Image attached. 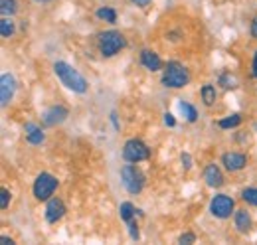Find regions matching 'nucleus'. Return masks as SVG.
Segmentation results:
<instances>
[{
    "mask_svg": "<svg viewBox=\"0 0 257 245\" xmlns=\"http://www.w3.org/2000/svg\"><path fill=\"white\" fill-rule=\"evenodd\" d=\"M54 71H56V75L60 77V81L64 83L67 89H71L73 93L87 91V81H85V77H83L77 69H73L69 63H65V61H56V63H54Z\"/></svg>",
    "mask_w": 257,
    "mask_h": 245,
    "instance_id": "1",
    "label": "nucleus"
},
{
    "mask_svg": "<svg viewBox=\"0 0 257 245\" xmlns=\"http://www.w3.org/2000/svg\"><path fill=\"white\" fill-rule=\"evenodd\" d=\"M190 83V73L188 69L178 63V61H168L164 71H162V85L170 89H180Z\"/></svg>",
    "mask_w": 257,
    "mask_h": 245,
    "instance_id": "2",
    "label": "nucleus"
},
{
    "mask_svg": "<svg viewBox=\"0 0 257 245\" xmlns=\"http://www.w3.org/2000/svg\"><path fill=\"white\" fill-rule=\"evenodd\" d=\"M125 46H127V40H125V36L121 32L109 30V32H103L99 36V52H101L103 58L117 56Z\"/></svg>",
    "mask_w": 257,
    "mask_h": 245,
    "instance_id": "3",
    "label": "nucleus"
},
{
    "mask_svg": "<svg viewBox=\"0 0 257 245\" xmlns=\"http://www.w3.org/2000/svg\"><path fill=\"white\" fill-rule=\"evenodd\" d=\"M121 180H123V186L127 188L128 194H139L145 188V174L133 162L125 164L121 168Z\"/></svg>",
    "mask_w": 257,
    "mask_h": 245,
    "instance_id": "4",
    "label": "nucleus"
},
{
    "mask_svg": "<svg viewBox=\"0 0 257 245\" xmlns=\"http://www.w3.org/2000/svg\"><path fill=\"white\" fill-rule=\"evenodd\" d=\"M56 188H58V178L48 174V172H42L34 182V196H36V200L46 202L54 196Z\"/></svg>",
    "mask_w": 257,
    "mask_h": 245,
    "instance_id": "5",
    "label": "nucleus"
},
{
    "mask_svg": "<svg viewBox=\"0 0 257 245\" xmlns=\"http://www.w3.org/2000/svg\"><path fill=\"white\" fill-rule=\"evenodd\" d=\"M149 156H151L149 147H147L143 141H139V139H131V141L125 143V147H123V158H125L127 162L137 164V162L147 160Z\"/></svg>",
    "mask_w": 257,
    "mask_h": 245,
    "instance_id": "6",
    "label": "nucleus"
},
{
    "mask_svg": "<svg viewBox=\"0 0 257 245\" xmlns=\"http://www.w3.org/2000/svg\"><path fill=\"white\" fill-rule=\"evenodd\" d=\"M233 210H235V204H233V200H231L229 196H225V194L214 196L212 202H210V212H212V215H216V217H220V219L229 217V215L233 214Z\"/></svg>",
    "mask_w": 257,
    "mask_h": 245,
    "instance_id": "7",
    "label": "nucleus"
},
{
    "mask_svg": "<svg viewBox=\"0 0 257 245\" xmlns=\"http://www.w3.org/2000/svg\"><path fill=\"white\" fill-rule=\"evenodd\" d=\"M67 115H69V111L64 105H56V107H50L42 115V122H44V127H56V125H62L67 119Z\"/></svg>",
    "mask_w": 257,
    "mask_h": 245,
    "instance_id": "8",
    "label": "nucleus"
},
{
    "mask_svg": "<svg viewBox=\"0 0 257 245\" xmlns=\"http://www.w3.org/2000/svg\"><path fill=\"white\" fill-rule=\"evenodd\" d=\"M14 91H16V81H14V77H12L10 73H4L2 79H0V103H2V107H6V105L12 101Z\"/></svg>",
    "mask_w": 257,
    "mask_h": 245,
    "instance_id": "9",
    "label": "nucleus"
},
{
    "mask_svg": "<svg viewBox=\"0 0 257 245\" xmlns=\"http://www.w3.org/2000/svg\"><path fill=\"white\" fill-rule=\"evenodd\" d=\"M222 164H224L225 170L237 172V170H243V168H245L247 158H245V154H241V153H225L224 156H222Z\"/></svg>",
    "mask_w": 257,
    "mask_h": 245,
    "instance_id": "10",
    "label": "nucleus"
},
{
    "mask_svg": "<svg viewBox=\"0 0 257 245\" xmlns=\"http://www.w3.org/2000/svg\"><path fill=\"white\" fill-rule=\"evenodd\" d=\"M65 214V206L60 198H50L48 200V206H46V219L50 223H56L60 221Z\"/></svg>",
    "mask_w": 257,
    "mask_h": 245,
    "instance_id": "11",
    "label": "nucleus"
},
{
    "mask_svg": "<svg viewBox=\"0 0 257 245\" xmlns=\"http://www.w3.org/2000/svg\"><path fill=\"white\" fill-rule=\"evenodd\" d=\"M204 180L210 188H220L224 184V174L216 164H208L204 170Z\"/></svg>",
    "mask_w": 257,
    "mask_h": 245,
    "instance_id": "12",
    "label": "nucleus"
},
{
    "mask_svg": "<svg viewBox=\"0 0 257 245\" xmlns=\"http://www.w3.org/2000/svg\"><path fill=\"white\" fill-rule=\"evenodd\" d=\"M141 63L147 69H151V71H159L162 67V61L159 58V54H155L153 50H143L141 52Z\"/></svg>",
    "mask_w": 257,
    "mask_h": 245,
    "instance_id": "13",
    "label": "nucleus"
},
{
    "mask_svg": "<svg viewBox=\"0 0 257 245\" xmlns=\"http://www.w3.org/2000/svg\"><path fill=\"white\" fill-rule=\"evenodd\" d=\"M24 133H26V139H28L30 145H42L44 139H46L44 133H42V129L36 122H26L24 125Z\"/></svg>",
    "mask_w": 257,
    "mask_h": 245,
    "instance_id": "14",
    "label": "nucleus"
},
{
    "mask_svg": "<svg viewBox=\"0 0 257 245\" xmlns=\"http://www.w3.org/2000/svg\"><path fill=\"white\" fill-rule=\"evenodd\" d=\"M233 221H235L237 231H241V233H247L251 229V215L247 214L245 210H237L233 214Z\"/></svg>",
    "mask_w": 257,
    "mask_h": 245,
    "instance_id": "15",
    "label": "nucleus"
},
{
    "mask_svg": "<svg viewBox=\"0 0 257 245\" xmlns=\"http://www.w3.org/2000/svg\"><path fill=\"white\" fill-rule=\"evenodd\" d=\"M95 14L99 20H105V22H109V24H115V22H117V12H115L113 8H109V6H101Z\"/></svg>",
    "mask_w": 257,
    "mask_h": 245,
    "instance_id": "16",
    "label": "nucleus"
},
{
    "mask_svg": "<svg viewBox=\"0 0 257 245\" xmlns=\"http://www.w3.org/2000/svg\"><path fill=\"white\" fill-rule=\"evenodd\" d=\"M216 97H218V93H216V87L214 85H210V83H206L204 87H202V101H204V105H214L216 103Z\"/></svg>",
    "mask_w": 257,
    "mask_h": 245,
    "instance_id": "17",
    "label": "nucleus"
},
{
    "mask_svg": "<svg viewBox=\"0 0 257 245\" xmlns=\"http://www.w3.org/2000/svg\"><path fill=\"white\" fill-rule=\"evenodd\" d=\"M2 16H14L18 12V0H0Z\"/></svg>",
    "mask_w": 257,
    "mask_h": 245,
    "instance_id": "18",
    "label": "nucleus"
},
{
    "mask_svg": "<svg viewBox=\"0 0 257 245\" xmlns=\"http://www.w3.org/2000/svg\"><path fill=\"white\" fill-rule=\"evenodd\" d=\"M119 214H121V219H123V221H131L133 215L137 214V210H135V206H133L131 202H123L121 208H119Z\"/></svg>",
    "mask_w": 257,
    "mask_h": 245,
    "instance_id": "19",
    "label": "nucleus"
},
{
    "mask_svg": "<svg viewBox=\"0 0 257 245\" xmlns=\"http://www.w3.org/2000/svg\"><path fill=\"white\" fill-rule=\"evenodd\" d=\"M180 111L184 113V117H186V121L188 122H194L196 119H198L196 109H194L190 103H186V101H180Z\"/></svg>",
    "mask_w": 257,
    "mask_h": 245,
    "instance_id": "20",
    "label": "nucleus"
},
{
    "mask_svg": "<svg viewBox=\"0 0 257 245\" xmlns=\"http://www.w3.org/2000/svg\"><path fill=\"white\" fill-rule=\"evenodd\" d=\"M0 34H2V38H10L14 34V22L8 20V16H4L0 20Z\"/></svg>",
    "mask_w": 257,
    "mask_h": 245,
    "instance_id": "21",
    "label": "nucleus"
},
{
    "mask_svg": "<svg viewBox=\"0 0 257 245\" xmlns=\"http://www.w3.org/2000/svg\"><path fill=\"white\" fill-rule=\"evenodd\" d=\"M241 122V117L237 115V113H233V115H229V117H225V119H222V121L218 122L222 129H233V127H237Z\"/></svg>",
    "mask_w": 257,
    "mask_h": 245,
    "instance_id": "22",
    "label": "nucleus"
},
{
    "mask_svg": "<svg viewBox=\"0 0 257 245\" xmlns=\"http://www.w3.org/2000/svg\"><path fill=\"white\" fill-rule=\"evenodd\" d=\"M241 198H243L247 204L257 206V188H245L243 194H241Z\"/></svg>",
    "mask_w": 257,
    "mask_h": 245,
    "instance_id": "23",
    "label": "nucleus"
},
{
    "mask_svg": "<svg viewBox=\"0 0 257 245\" xmlns=\"http://www.w3.org/2000/svg\"><path fill=\"white\" fill-rule=\"evenodd\" d=\"M8 204H10V192H8L6 188H2V190H0V208L6 210Z\"/></svg>",
    "mask_w": 257,
    "mask_h": 245,
    "instance_id": "24",
    "label": "nucleus"
},
{
    "mask_svg": "<svg viewBox=\"0 0 257 245\" xmlns=\"http://www.w3.org/2000/svg\"><path fill=\"white\" fill-rule=\"evenodd\" d=\"M127 225H128V233H131V237L137 241V239H139V225H137V221L131 219V221H127Z\"/></svg>",
    "mask_w": 257,
    "mask_h": 245,
    "instance_id": "25",
    "label": "nucleus"
},
{
    "mask_svg": "<svg viewBox=\"0 0 257 245\" xmlns=\"http://www.w3.org/2000/svg\"><path fill=\"white\" fill-rule=\"evenodd\" d=\"M196 241V235H194L192 231H188V233H182L180 237H178V243H194Z\"/></svg>",
    "mask_w": 257,
    "mask_h": 245,
    "instance_id": "26",
    "label": "nucleus"
},
{
    "mask_svg": "<svg viewBox=\"0 0 257 245\" xmlns=\"http://www.w3.org/2000/svg\"><path fill=\"white\" fill-rule=\"evenodd\" d=\"M220 83L224 85L225 89H231V87H235V85H233V79L229 77V73H224V75L220 77Z\"/></svg>",
    "mask_w": 257,
    "mask_h": 245,
    "instance_id": "27",
    "label": "nucleus"
},
{
    "mask_svg": "<svg viewBox=\"0 0 257 245\" xmlns=\"http://www.w3.org/2000/svg\"><path fill=\"white\" fill-rule=\"evenodd\" d=\"M182 164H184L186 170L192 168V158H190V154H182Z\"/></svg>",
    "mask_w": 257,
    "mask_h": 245,
    "instance_id": "28",
    "label": "nucleus"
},
{
    "mask_svg": "<svg viewBox=\"0 0 257 245\" xmlns=\"http://www.w3.org/2000/svg\"><path fill=\"white\" fill-rule=\"evenodd\" d=\"M164 122H166L168 127H174V125H176V121H174V117H172L170 113H164Z\"/></svg>",
    "mask_w": 257,
    "mask_h": 245,
    "instance_id": "29",
    "label": "nucleus"
},
{
    "mask_svg": "<svg viewBox=\"0 0 257 245\" xmlns=\"http://www.w3.org/2000/svg\"><path fill=\"white\" fill-rule=\"evenodd\" d=\"M133 4H137V6H141V8H145V6H149L151 4V0H131Z\"/></svg>",
    "mask_w": 257,
    "mask_h": 245,
    "instance_id": "30",
    "label": "nucleus"
},
{
    "mask_svg": "<svg viewBox=\"0 0 257 245\" xmlns=\"http://www.w3.org/2000/svg\"><path fill=\"white\" fill-rule=\"evenodd\" d=\"M0 243H2V245H14V239H12V237L2 235V237H0Z\"/></svg>",
    "mask_w": 257,
    "mask_h": 245,
    "instance_id": "31",
    "label": "nucleus"
},
{
    "mask_svg": "<svg viewBox=\"0 0 257 245\" xmlns=\"http://www.w3.org/2000/svg\"><path fill=\"white\" fill-rule=\"evenodd\" d=\"M251 36L257 40V18H253V22H251Z\"/></svg>",
    "mask_w": 257,
    "mask_h": 245,
    "instance_id": "32",
    "label": "nucleus"
},
{
    "mask_svg": "<svg viewBox=\"0 0 257 245\" xmlns=\"http://www.w3.org/2000/svg\"><path fill=\"white\" fill-rule=\"evenodd\" d=\"M251 67H253V77H257V54L253 56V65Z\"/></svg>",
    "mask_w": 257,
    "mask_h": 245,
    "instance_id": "33",
    "label": "nucleus"
},
{
    "mask_svg": "<svg viewBox=\"0 0 257 245\" xmlns=\"http://www.w3.org/2000/svg\"><path fill=\"white\" fill-rule=\"evenodd\" d=\"M111 121L115 125V129H119V122H117V115H115V113H111Z\"/></svg>",
    "mask_w": 257,
    "mask_h": 245,
    "instance_id": "34",
    "label": "nucleus"
},
{
    "mask_svg": "<svg viewBox=\"0 0 257 245\" xmlns=\"http://www.w3.org/2000/svg\"><path fill=\"white\" fill-rule=\"evenodd\" d=\"M36 2H50V0H36Z\"/></svg>",
    "mask_w": 257,
    "mask_h": 245,
    "instance_id": "35",
    "label": "nucleus"
}]
</instances>
